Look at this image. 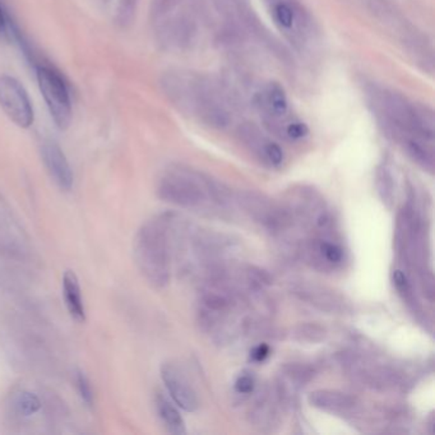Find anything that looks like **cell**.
I'll list each match as a JSON object with an SVG mask.
<instances>
[{
	"label": "cell",
	"mask_w": 435,
	"mask_h": 435,
	"mask_svg": "<svg viewBox=\"0 0 435 435\" xmlns=\"http://www.w3.org/2000/svg\"><path fill=\"white\" fill-rule=\"evenodd\" d=\"M378 188H379V193L382 194L383 202H392L393 188H392L391 175L388 174V171H385V169L378 175Z\"/></svg>",
	"instance_id": "cell-21"
},
{
	"label": "cell",
	"mask_w": 435,
	"mask_h": 435,
	"mask_svg": "<svg viewBox=\"0 0 435 435\" xmlns=\"http://www.w3.org/2000/svg\"><path fill=\"white\" fill-rule=\"evenodd\" d=\"M41 157L47 173L55 184L61 191H70L74 183V175L70 161L59 145H56L55 142H45L41 147Z\"/></svg>",
	"instance_id": "cell-8"
},
{
	"label": "cell",
	"mask_w": 435,
	"mask_h": 435,
	"mask_svg": "<svg viewBox=\"0 0 435 435\" xmlns=\"http://www.w3.org/2000/svg\"><path fill=\"white\" fill-rule=\"evenodd\" d=\"M14 406L18 414L23 416H31L41 409V401L31 392H21L14 400Z\"/></svg>",
	"instance_id": "cell-16"
},
{
	"label": "cell",
	"mask_w": 435,
	"mask_h": 435,
	"mask_svg": "<svg viewBox=\"0 0 435 435\" xmlns=\"http://www.w3.org/2000/svg\"><path fill=\"white\" fill-rule=\"evenodd\" d=\"M393 282H394L397 290L401 291L402 294H405V295L411 294V286H410L409 279H407V276L402 270H397L393 272Z\"/></svg>",
	"instance_id": "cell-24"
},
{
	"label": "cell",
	"mask_w": 435,
	"mask_h": 435,
	"mask_svg": "<svg viewBox=\"0 0 435 435\" xmlns=\"http://www.w3.org/2000/svg\"><path fill=\"white\" fill-rule=\"evenodd\" d=\"M0 107L22 129L30 128L35 122L34 106L26 88L8 74H0Z\"/></svg>",
	"instance_id": "cell-5"
},
{
	"label": "cell",
	"mask_w": 435,
	"mask_h": 435,
	"mask_svg": "<svg viewBox=\"0 0 435 435\" xmlns=\"http://www.w3.org/2000/svg\"><path fill=\"white\" fill-rule=\"evenodd\" d=\"M276 402L277 401L275 397H270V396L262 397L252 412L253 420L257 425L272 427V424L276 423L279 416Z\"/></svg>",
	"instance_id": "cell-14"
},
{
	"label": "cell",
	"mask_w": 435,
	"mask_h": 435,
	"mask_svg": "<svg viewBox=\"0 0 435 435\" xmlns=\"http://www.w3.org/2000/svg\"><path fill=\"white\" fill-rule=\"evenodd\" d=\"M254 379L253 376L248 374H242L237 376L235 382L236 392L242 393V394H249L254 391Z\"/></svg>",
	"instance_id": "cell-23"
},
{
	"label": "cell",
	"mask_w": 435,
	"mask_h": 435,
	"mask_svg": "<svg viewBox=\"0 0 435 435\" xmlns=\"http://www.w3.org/2000/svg\"><path fill=\"white\" fill-rule=\"evenodd\" d=\"M282 382L285 390L279 392V396H284V393L290 390L295 392L297 388L303 387L305 383H308L314 376V370L310 366L304 364H288L282 368Z\"/></svg>",
	"instance_id": "cell-13"
},
{
	"label": "cell",
	"mask_w": 435,
	"mask_h": 435,
	"mask_svg": "<svg viewBox=\"0 0 435 435\" xmlns=\"http://www.w3.org/2000/svg\"><path fill=\"white\" fill-rule=\"evenodd\" d=\"M36 78L52 120L59 129L65 131L73 116L70 88L65 81L61 73L43 64L36 67Z\"/></svg>",
	"instance_id": "cell-3"
},
{
	"label": "cell",
	"mask_w": 435,
	"mask_h": 435,
	"mask_svg": "<svg viewBox=\"0 0 435 435\" xmlns=\"http://www.w3.org/2000/svg\"><path fill=\"white\" fill-rule=\"evenodd\" d=\"M169 229V218H155L143 224L134 237L136 264L148 284L156 288H166L171 279Z\"/></svg>",
	"instance_id": "cell-1"
},
{
	"label": "cell",
	"mask_w": 435,
	"mask_h": 435,
	"mask_svg": "<svg viewBox=\"0 0 435 435\" xmlns=\"http://www.w3.org/2000/svg\"><path fill=\"white\" fill-rule=\"evenodd\" d=\"M308 258L315 266L328 267V266H337L343 259V251L342 248L333 242L327 240H313L308 244L304 251Z\"/></svg>",
	"instance_id": "cell-11"
},
{
	"label": "cell",
	"mask_w": 435,
	"mask_h": 435,
	"mask_svg": "<svg viewBox=\"0 0 435 435\" xmlns=\"http://www.w3.org/2000/svg\"><path fill=\"white\" fill-rule=\"evenodd\" d=\"M268 355H270V346L266 345V343H261V345L255 346L251 351V357H252L253 361H255V363L264 361Z\"/></svg>",
	"instance_id": "cell-25"
},
{
	"label": "cell",
	"mask_w": 435,
	"mask_h": 435,
	"mask_svg": "<svg viewBox=\"0 0 435 435\" xmlns=\"http://www.w3.org/2000/svg\"><path fill=\"white\" fill-rule=\"evenodd\" d=\"M161 378L178 407L187 412H194L198 410L200 400L197 392L194 391L192 384L179 366L173 363H165L161 366Z\"/></svg>",
	"instance_id": "cell-7"
},
{
	"label": "cell",
	"mask_w": 435,
	"mask_h": 435,
	"mask_svg": "<svg viewBox=\"0 0 435 435\" xmlns=\"http://www.w3.org/2000/svg\"><path fill=\"white\" fill-rule=\"evenodd\" d=\"M308 133H309L308 125L301 122L291 123L286 128V134L290 140H301L306 137Z\"/></svg>",
	"instance_id": "cell-22"
},
{
	"label": "cell",
	"mask_w": 435,
	"mask_h": 435,
	"mask_svg": "<svg viewBox=\"0 0 435 435\" xmlns=\"http://www.w3.org/2000/svg\"><path fill=\"white\" fill-rule=\"evenodd\" d=\"M262 152H263L264 158L272 165H281L282 161H284V152H282V149H281L279 145L275 143V142H266L263 145Z\"/></svg>",
	"instance_id": "cell-20"
},
{
	"label": "cell",
	"mask_w": 435,
	"mask_h": 435,
	"mask_svg": "<svg viewBox=\"0 0 435 435\" xmlns=\"http://www.w3.org/2000/svg\"><path fill=\"white\" fill-rule=\"evenodd\" d=\"M236 203L255 222L270 229V231H282L293 224V218L286 209H282L267 195L257 192H240Z\"/></svg>",
	"instance_id": "cell-4"
},
{
	"label": "cell",
	"mask_w": 435,
	"mask_h": 435,
	"mask_svg": "<svg viewBox=\"0 0 435 435\" xmlns=\"http://www.w3.org/2000/svg\"><path fill=\"white\" fill-rule=\"evenodd\" d=\"M275 18L279 25L290 28L294 23V10L286 3H279L275 6Z\"/></svg>",
	"instance_id": "cell-19"
},
{
	"label": "cell",
	"mask_w": 435,
	"mask_h": 435,
	"mask_svg": "<svg viewBox=\"0 0 435 435\" xmlns=\"http://www.w3.org/2000/svg\"><path fill=\"white\" fill-rule=\"evenodd\" d=\"M293 293L306 304L326 313L342 314L350 310V303L346 297L326 286L301 282L294 286Z\"/></svg>",
	"instance_id": "cell-6"
},
{
	"label": "cell",
	"mask_w": 435,
	"mask_h": 435,
	"mask_svg": "<svg viewBox=\"0 0 435 435\" xmlns=\"http://www.w3.org/2000/svg\"><path fill=\"white\" fill-rule=\"evenodd\" d=\"M156 409L158 418L162 421L164 427L169 433L176 435H183L187 433L183 416L175 407L174 403L167 400L162 393L157 394Z\"/></svg>",
	"instance_id": "cell-12"
},
{
	"label": "cell",
	"mask_w": 435,
	"mask_h": 435,
	"mask_svg": "<svg viewBox=\"0 0 435 435\" xmlns=\"http://www.w3.org/2000/svg\"><path fill=\"white\" fill-rule=\"evenodd\" d=\"M267 100L273 113L284 115L288 112V97L279 85H270L267 92Z\"/></svg>",
	"instance_id": "cell-17"
},
{
	"label": "cell",
	"mask_w": 435,
	"mask_h": 435,
	"mask_svg": "<svg viewBox=\"0 0 435 435\" xmlns=\"http://www.w3.org/2000/svg\"><path fill=\"white\" fill-rule=\"evenodd\" d=\"M326 328L315 323L299 324L291 332V339L300 343H319L326 339Z\"/></svg>",
	"instance_id": "cell-15"
},
{
	"label": "cell",
	"mask_w": 435,
	"mask_h": 435,
	"mask_svg": "<svg viewBox=\"0 0 435 435\" xmlns=\"http://www.w3.org/2000/svg\"><path fill=\"white\" fill-rule=\"evenodd\" d=\"M76 384H77L79 397L86 403V406L92 407L95 399H94V391H92V387L88 381L87 375L81 370H77L76 372Z\"/></svg>",
	"instance_id": "cell-18"
},
{
	"label": "cell",
	"mask_w": 435,
	"mask_h": 435,
	"mask_svg": "<svg viewBox=\"0 0 435 435\" xmlns=\"http://www.w3.org/2000/svg\"><path fill=\"white\" fill-rule=\"evenodd\" d=\"M7 32V18L3 12V9L0 7V35Z\"/></svg>",
	"instance_id": "cell-26"
},
{
	"label": "cell",
	"mask_w": 435,
	"mask_h": 435,
	"mask_svg": "<svg viewBox=\"0 0 435 435\" xmlns=\"http://www.w3.org/2000/svg\"><path fill=\"white\" fill-rule=\"evenodd\" d=\"M157 194L161 200L183 209H203L209 203L226 206L230 202L229 192L221 184L187 170H170L162 175Z\"/></svg>",
	"instance_id": "cell-2"
},
{
	"label": "cell",
	"mask_w": 435,
	"mask_h": 435,
	"mask_svg": "<svg viewBox=\"0 0 435 435\" xmlns=\"http://www.w3.org/2000/svg\"><path fill=\"white\" fill-rule=\"evenodd\" d=\"M309 403L315 409L331 414H346L357 409V397L345 392L318 390L309 394Z\"/></svg>",
	"instance_id": "cell-9"
},
{
	"label": "cell",
	"mask_w": 435,
	"mask_h": 435,
	"mask_svg": "<svg viewBox=\"0 0 435 435\" xmlns=\"http://www.w3.org/2000/svg\"><path fill=\"white\" fill-rule=\"evenodd\" d=\"M63 296L70 317L76 322H86V309L82 299L78 277L74 270H65L63 276Z\"/></svg>",
	"instance_id": "cell-10"
}]
</instances>
